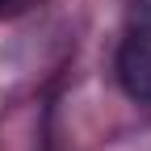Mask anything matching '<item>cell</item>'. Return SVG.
<instances>
[{
  "mask_svg": "<svg viewBox=\"0 0 151 151\" xmlns=\"http://www.w3.org/2000/svg\"><path fill=\"white\" fill-rule=\"evenodd\" d=\"M118 84L130 101L151 105V13L139 17V25H130L118 46Z\"/></svg>",
  "mask_w": 151,
  "mask_h": 151,
  "instance_id": "6da1fadb",
  "label": "cell"
},
{
  "mask_svg": "<svg viewBox=\"0 0 151 151\" xmlns=\"http://www.w3.org/2000/svg\"><path fill=\"white\" fill-rule=\"evenodd\" d=\"M9 4H17V0H0V13H4V9H9Z\"/></svg>",
  "mask_w": 151,
  "mask_h": 151,
  "instance_id": "7a4b0ae2",
  "label": "cell"
}]
</instances>
